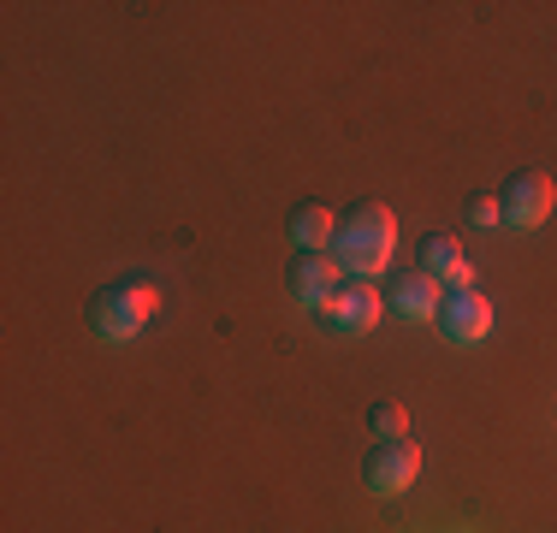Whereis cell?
I'll use <instances>...</instances> for the list:
<instances>
[{
  "instance_id": "1",
  "label": "cell",
  "mask_w": 557,
  "mask_h": 533,
  "mask_svg": "<svg viewBox=\"0 0 557 533\" xmlns=\"http://www.w3.org/2000/svg\"><path fill=\"white\" fill-rule=\"evenodd\" d=\"M397 249V220L386 202H356L333 232V261L356 278H374Z\"/></svg>"
},
{
  "instance_id": "2",
  "label": "cell",
  "mask_w": 557,
  "mask_h": 533,
  "mask_svg": "<svg viewBox=\"0 0 557 533\" xmlns=\"http://www.w3.org/2000/svg\"><path fill=\"white\" fill-rule=\"evenodd\" d=\"M154 309H161V285H154L149 273L113 278V285L96 290V302H89V332H96L101 344H131L154 320Z\"/></svg>"
},
{
  "instance_id": "3",
  "label": "cell",
  "mask_w": 557,
  "mask_h": 533,
  "mask_svg": "<svg viewBox=\"0 0 557 533\" xmlns=\"http://www.w3.org/2000/svg\"><path fill=\"white\" fill-rule=\"evenodd\" d=\"M552 202H557L552 172H516V178L498 190V213H504V225H516V232H534V225H546Z\"/></svg>"
},
{
  "instance_id": "4",
  "label": "cell",
  "mask_w": 557,
  "mask_h": 533,
  "mask_svg": "<svg viewBox=\"0 0 557 533\" xmlns=\"http://www.w3.org/2000/svg\"><path fill=\"white\" fill-rule=\"evenodd\" d=\"M416 474H421V445L416 438H386V445H374L368 462H362L368 492H380V498H397L404 486H416Z\"/></svg>"
},
{
  "instance_id": "5",
  "label": "cell",
  "mask_w": 557,
  "mask_h": 533,
  "mask_svg": "<svg viewBox=\"0 0 557 533\" xmlns=\"http://www.w3.org/2000/svg\"><path fill=\"white\" fill-rule=\"evenodd\" d=\"M380 314H386V297H380L368 278H356V285H338V297L321 309V320H326L333 332H344V338H362V332H374Z\"/></svg>"
},
{
  "instance_id": "6",
  "label": "cell",
  "mask_w": 557,
  "mask_h": 533,
  "mask_svg": "<svg viewBox=\"0 0 557 533\" xmlns=\"http://www.w3.org/2000/svg\"><path fill=\"white\" fill-rule=\"evenodd\" d=\"M440 332H445V344H481L486 332H493V302L481 297V290H450V297L440 302Z\"/></svg>"
},
{
  "instance_id": "7",
  "label": "cell",
  "mask_w": 557,
  "mask_h": 533,
  "mask_svg": "<svg viewBox=\"0 0 557 533\" xmlns=\"http://www.w3.org/2000/svg\"><path fill=\"white\" fill-rule=\"evenodd\" d=\"M290 297L321 314L326 302L338 297V261L333 256H297L290 261Z\"/></svg>"
},
{
  "instance_id": "8",
  "label": "cell",
  "mask_w": 557,
  "mask_h": 533,
  "mask_svg": "<svg viewBox=\"0 0 557 533\" xmlns=\"http://www.w3.org/2000/svg\"><path fill=\"white\" fill-rule=\"evenodd\" d=\"M386 302H392L404 320H433V314H440V302H445V285H440L433 273H421V266H409V273L392 278Z\"/></svg>"
},
{
  "instance_id": "9",
  "label": "cell",
  "mask_w": 557,
  "mask_h": 533,
  "mask_svg": "<svg viewBox=\"0 0 557 533\" xmlns=\"http://www.w3.org/2000/svg\"><path fill=\"white\" fill-rule=\"evenodd\" d=\"M416 266H421V273H433L450 290H469V261H462V244L450 232H428V237H421Z\"/></svg>"
},
{
  "instance_id": "10",
  "label": "cell",
  "mask_w": 557,
  "mask_h": 533,
  "mask_svg": "<svg viewBox=\"0 0 557 533\" xmlns=\"http://www.w3.org/2000/svg\"><path fill=\"white\" fill-rule=\"evenodd\" d=\"M333 232H338V220L321 202H302L297 213H290V225H285V237L302 249V256H321V249L333 244Z\"/></svg>"
},
{
  "instance_id": "11",
  "label": "cell",
  "mask_w": 557,
  "mask_h": 533,
  "mask_svg": "<svg viewBox=\"0 0 557 533\" xmlns=\"http://www.w3.org/2000/svg\"><path fill=\"white\" fill-rule=\"evenodd\" d=\"M368 426H374V438L386 445V438H409V416H404V404H374V416H368Z\"/></svg>"
},
{
  "instance_id": "12",
  "label": "cell",
  "mask_w": 557,
  "mask_h": 533,
  "mask_svg": "<svg viewBox=\"0 0 557 533\" xmlns=\"http://www.w3.org/2000/svg\"><path fill=\"white\" fill-rule=\"evenodd\" d=\"M498 220H504V213H498V196H474V202H469V225H481V232H493Z\"/></svg>"
}]
</instances>
